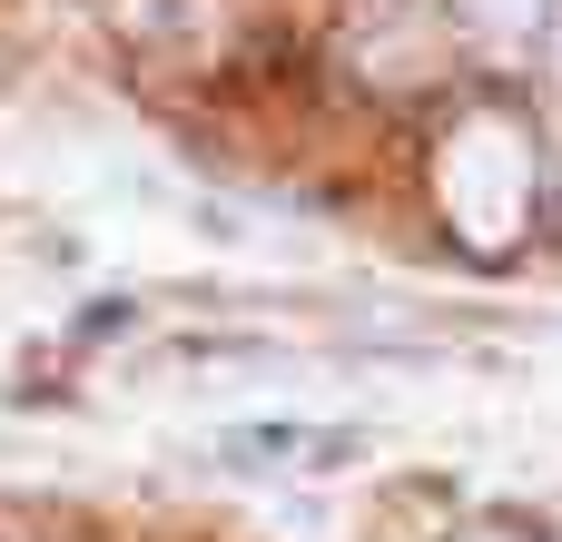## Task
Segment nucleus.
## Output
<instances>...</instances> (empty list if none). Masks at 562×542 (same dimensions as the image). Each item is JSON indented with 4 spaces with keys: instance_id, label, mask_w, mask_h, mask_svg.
<instances>
[{
    "instance_id": "obj_1",
    "label": "nucleus",
    "mask_w": 562,
    "mask_h": 542,
    "mask_svg": "<svg viewBox=\"0 0 562 542\" xmlns=\"http://www.w3.org/2000/svg\"><path fill=\"white\" fill-rule=\"evenodd\" d=\"M533 178H543L533 168V138L504 109H474L445 138V158H435V207H445V227L464 247H514L524 217H533Z\"/></svg>"
},
{
    "instance_id": "obj_2",
    "label": "nucleus",
    "mask_w": 562,
    "mask_h": 542,
    "mask_svg": "<svg viewBox=\"0 0 562 542\" xmlns=\"http://www.w3.org/2000/svg\"><path fill=\"white\" fill-rule=\"evenodd\" d=\"M217 464H237V474H346V464H366V434L356 425H296V415H267V425H227L217 434Z\"/></svg>"
},
{
    "instance_id": "obj_3",
    "label": "nucleus",
    "mask_w": 562,
    "mask_h": 542,
    "mask_svg": "<svg viewBox=\"0 0 562 542\" xmlns=\"http://www.w3.org/2000/svg\"><path fill=\"white\" fill-rule=\"evenodd\" d=\"M484 30H504V39H533V30H553L562 20V0H464Z\"/></svg>"
},
{
    "instance_id": "obj_4",
    "label": "nucleus",
    "mask_w": 562,
    "mask_h": 542,
    "mask_svg": "<svg viewBox=\"0 0 562 542\" xmlns=\"http://www.w3.org/2000/svg\"><path fill=\"white\" fill-rule=\"evenodd\" d=\"M464 542H533V533H514V523H474Z\"/></svg>"
}]
</instances>
